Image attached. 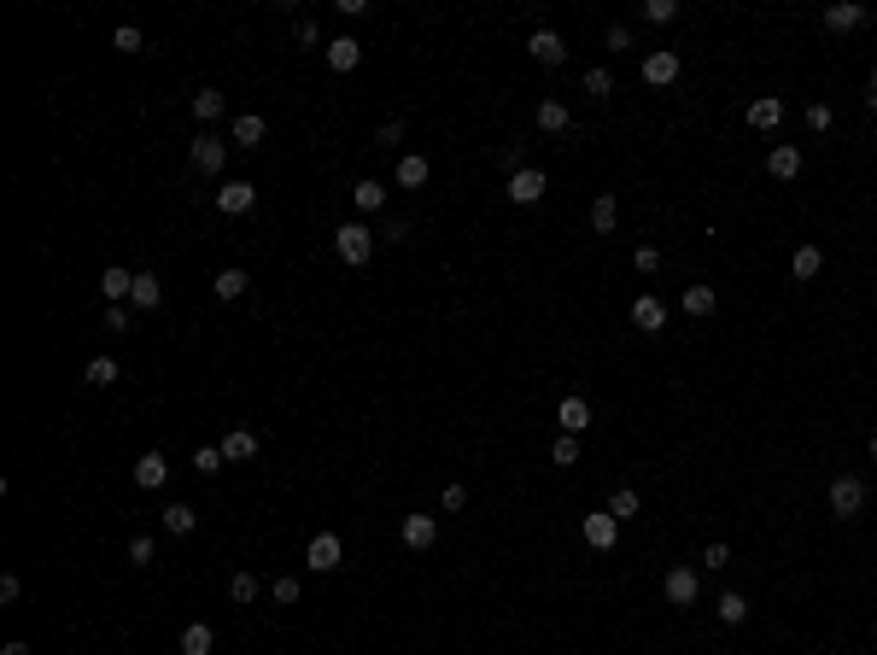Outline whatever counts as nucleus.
Returning a JSON list of instances; mask_svg holds the SVG:
<instances>
[{"mask_svg":"<svg viewBox=\"0 0 877 655\" xmlns=\"http://www.w3.org/2000/svg\"><path fill=\"white\" fill-rule=\"evenodd\" d=\"M375 228H369V223H346V228H334V252H339V264H351V269H357V264H369V258H375Z\"/></svg>","mask_w":877,"mask_h":655,"instance_id":"f257e3e1","label":"nucleus"},{"mask_svg":"<svg viewBox=\"0 0 877 655\" xmlns=\"http://www.w3.org/2000/svg\"><path fill=\"white\" fill-rule=\"evenodd\" d=\"M860 503H865L860 475H836V480H831V515H836V521H854V515H860Z\"/></svg>","mask_w":877,"mask_h":655,"instance_id":"f03ea898","label":"nucleus"},{"mask_svg":"<svg viewBox=\"0 0 877 655\" xmlns=\"http://www.w3.org/2000/svg\"><path fill=\"white\" fill-rule=\"evenodd\" d=\"M544 188H550V176H544V170H532V164H527V170H515V176L503 181V194L515 199V205H538Z\"/></svg>","mask_w":877,"mask_h":655,"instance_id":"7ed1b4c3","label":"nucleus"},{"mask_svg":"<svg viewBox=\"0 0 877 655\" xmlns=\"http://www.w3.org/2000/svg\"><path fill=\"white\" fill-rule=\"evenodd\" d=\"M661 591H667V603H673V609H690V603L702 597V579H697V568H667Z\"/></svg>","mask_w":877,"mask_h":655,"instance_id":"20e7f679","label":"nucleus"},{"mask_svg":"<svg viewBox=\"0 0 877 655\" xmlns=\"http://www.w3.org/2000/svg\"><path fill=\"white\" fill-rule=\"evenodd\" d=\"M305 562L316 573H334L339 562H346V544H339V532H316V539H310V550H305Z\"/></svg>","mask_w":877,"mask_h":655,"instance_id":"39448f33","label":"nucleus"},{"mask_svg":"<svg viewBox=\"0 0 877 655\" xmlns=\"http://www.w3.org/2000/svg\"><path fill=\"white\" fill-rule=\"evenodd\" d=\"M251 205H258V188H251V181H223V188H217V211H223V217H246Z\"/></svg>","mask_w":877,"mask_h":655,"instance_id":"423d86ee","label":"nucleus"},{"mask_svg":"<svg viewBox=\"0 0 877 655\" xmlns=\"http://www.w3.org/2000/svg\"><path fill=\"white\" fill-rule=\"evenodd\" d=\"M228 164V140L223 135H199L194 140V170H205V176H223Z\"/></svg>","mask_w":877,"mask_h":655,"instance_id":"0eeeda50","label":"nucleus"},{"mask_svg":"<svg viewBox=\"0 0 877 655\" xmlns=\"http://www.w3.org/2000/svg\"><path fill=\"white\" fill-rule=\"evenodd\" d=\"M579 532H585V544H591V550H614V539H620V521H614L609 509H597V515L579 521Z\"/></svg>","mask_w":877,"mask_h":655,"instance_id":"6e6552de","label":"nucleus"},{"mask_svg":"<svg viewBox=\"0 0 877 655\" xmlns=\"http://www.w3.org/2000/svg\"><path fill=\"white\" fill-rule=\"evenodd\" d=\"M632 322H638L643 334H661V328H667V305H661L655 293H638L632 299Z\"/></svg>","mask_w":877,"mask_h":655,"instance_id":"1a4fd4ad","label":"nucleus"},{"mask_svg":"<svg viewBox=\"0 0 877 655\" xmlns=\"http://www.w3.org/2000/svg\"><path fill=\"white\" fill-rule=\"evenodd\" d=\"M673 76H679V53L673 47H655L650 59H643V83H655V88H667Z\"/></svg>","mask_w":877,"mask_h":655,"instance_id":"9d476101","label":"nucleus"},{"mask_svg":"<svg viewBox=\"0 0 877 655\" xmlns=\"http://www.w3.org/2000/svg\"><path fill=\"white\" fill-rule=\"evenodd\" d=\"M217 451H223V462H251V457H258V433H251V427H228Z\"/></svg>","mask_w":877,"mask_h":655,"instance_id":"9b49d317","label":"nucleus"},{"mask_svg":"<svg viewBox=\"0 0 877 655\" xmlns=\"http://www.w3.org/2000/svg\"><path fill=\"white\" fill-rule=\"evenodd\" d=\"M527 53L538 59V65H562L568 59V42H562L556 29H532V42H527Z\"/></svg>","mask_w":877,"mask_h":655,"instance_id":"f8f14e48","label":"nucleus"},{"mask_svg":"<svg viewBox=\"0 0 877 655\" xmlns=\"http://www.w3.org/2000/svg\"><path fill=\"white\" fill-rule=\"evenodd\" d=\"M398 539H404L410 550H433V539H439V521H433V515H404Z\"/></svg>","mask_w":877,"mask_h":655,"instance_id":"ddd939ff","label":"nucleus"},{"mask_svg":"<svg viewBox=\"0 0 877 655\" xmlns=\"http://www.w3.org/2000/svg\"><path fill=\"white\" fill-rule=\"evenodd\" d=\"M170 480V462H164V451H147V457L135 462V486L140 491H158Z\"/></svg>","mask_w":877,"mask_h":655,"instance_id":"4468645a","label":"nucleus"},{"mask_svg":"<svg viewBox=\"0 0 877 655\" xmlns=\"http://www.w3.org/2000/svg\"><path fill=\"white\" fill-rule=\"evenodd\" d=\"M766 170H772L778 181H795V176H801V147H790V140L772 147V153H766Z\"/></svg>","mask_w":877,"mask_h":655,"instance_id":"2eb2a0df","label":"nucleus"},{"mask_svg":"<svg viewBox=\"0 0 877 655\" xmlns=\"http://www.w3.org/2000/svg\"><path fill=\"white\" fill-rule=\"evenodd\" d=\"M556 421H562V433H573V439H579V433L591 427V404H585V398H562V404H556Z\"/></svg>","mask_w":877,"mask_h":655,"instance_id":"dca6fc26","label":"nucleus"},{"mask_svg":"<svg viewBox=\"0 0 877 655\" xmlns=\"http://www.w3.org/2000/svg\"><path fill=\"white\" fill-rule=\"evenodd\" d=\"M865 24V6H854V0H836V6H825V29H860Z\"/></svg>","mask_w":877,"mask_h":655,"instance_id":"f3484780","label":"nucleus"},{"mask_svg":"<svg viewBox=\"0 0 877 655\" xmlns=\"http://www.w3.org/2000/svg\"><path fill=\"white\" fill-rule=\"evenodd\" d=\"M228 140H235V147H246V153H251V147H264V117H258V112H240L235 129H228Z\"/></svg>","mask_w":877,"mask_h":655,"instance_id":"a211bd4d","label":"nucleus"},{"mask_svg":"<svg viewBox=\"0 0 877 655\" xmlns=\"http://www.w3.org/2000/svg\"><path fill=\"white\" fill-rule=\"evenodd\" d=\"M778 124H784V100L778 94H761L749 106V129H778Z\"/></svg>","mask_w":877,"mask_h":655,"instance_id":"6ab92c4d","label":"nucleus"},{"mask_svg":"<svg viewBox=\"0 0 877 655\" xmlns=\"http://www.w3.org/2000/svg\"><path fill=\"white\" fill-rule=\"evenodd\" d=\"M714 305H720V293H714L708 281H690V287H684V316H714Z\"/></svg>","mask_w":877,"mask_h":655,"instance_id":"aec40b11","label":"nucleus"},{"mask_svg":"<svg viewBox=\"0 0 877 655\" xmlns=\"http://www.w3.org/2000/svg\"><path fill=\"white\" fill-rule=\"evenodd\" d=\"M194 509H187V503H170V509H158V527L170 532V539H187V532H194Z\"/></svg>","mask_w":877,"mask_h":655,"instance_id":"412c9836","label":"nucleus"},{"mask_svg":"<svg viewBox=\"0 0 877 655\" xmlns=\"http://www.w3.org/2000/svg\"><path fill=\"white\" fill-rule=\"evenodd\" d=\"M328 65H334V70H357V65H363V42H357V36H339V42H328Z\"/></svg>","mask_w":877,"mask_h":655,"instance_id":"4be33fe9","label":"nucleus"},{"mask_svg":"<svg viewBox=\"0 0 877 655\" xmlns=\"http://www.w3.org/2000/svg\"><path fill=\"white\" fill-rule=\"evenodd\" d=\"M100 293L112 299V305H124V299L135 293V276H129L124 264H112V269H106V276H100Z\"/></svg>","mask_w":877,"mask_h":655,"instance_id":"5701e85b","label":"nucleus"},{"mask_svg":"<svg viewBox=\"0 0 877 655\" xmlns=\"http://www.w3.org/2000/svg\"><path fill=\"white\" fill-rule=\"evenodd\" d=\"M614 223H620V199L597 194V199H591V228H597V235H614Z\"/></svg>","mask_w":877,"mask_h":655,"instance_id":"b1692460","label":"nucleus"},{"mask_svg":"<svg viewBox=\"0 0 877 655\" xmlns=\"http://www.w3.org/2000/svg\"><path fill=\"white\" fill-rule=\"evenodd\" d=\"M129 305H135V310H158V305H164V287H158V276H147V269H140V276H135V293H129Z\"/></svg>","mask_w":877,"mask_h":655,"instance_id":"393cba45","label":"nucleus"},{"mask_svg":"<svg viewBox=\"0 0 877 655\" xmlns=\"http://www.w3.org/2000/svg\"><path fill=\"white\" fill-rule=\"evenodd\" d=\"M427 176H433V164L421 153H404L398 158V188H427Z\"/></svg>","mask_w":877,"mask_h":655,"instance_id":"a878e982","label":"nucleus"},{"mask_svg":"<svg viewBox=\"0 0 877 655\" xmlns=\"http://www.w3.org/2000/svg\"><path fill=\"white\" fill-rule=\"evenodd\" d=\"M351 205H357L363 217H369V211H387V188H380V181H369V176H363L357 188H351Z\"/></svg>","mask_w":877,"mask_h":655,"instance_id":"bb28decb","label":"nucleus"},{"mask_svg":"<svg viewBox=\"0 0 877 655\" xmlns=\"http://www.w3.org/2000/svg\"><path fill=\"white\" fill-rule=\"evenodd\" d=\"M532 117H538V129H544V135H562V129L573 124V112H568V106H562V100H544V106H538V112H532Z\"/></svg>","mask_w":877,"mask_h":655,"instance_id":"cd10ccee","label":"nucleus"},{"mask_svg":"<svg viewBox=\"0 0 877 655\" xmlns=\"http://www.w3.org/2000/svg\"><path fill=\"white\" fill-rule=\"evenodd\" d=\"M819 269H825V252L819 246H795V258H790V276L795 281H813Z\"/></svg>","mask_w":877,"mask_h":655,"instance_id":"c85d7f7f","label":"nucleus"},{"mask_svg":"<svg viewBox=\"0 0 877 655\" xmlns=\"http://www.w3.org/2000/svg\"><path fill=\"white\" fill-rule=\"evenodd\" d=\"M211 650H217V632L205 620H194V627L181 632V655H211Z\"/></svg>","mask_w":877,"mask_h":655,"instance_id":"c756f323","label":"nucleus"},{"mask_svg":"<svg viewBox=\"0 0 877 655\" xmlns=\"http://www.w3.org/2000/svg\"><path fill=\"white\" fill-rule=\"evenodd\" d=\"M246 269H217V281H211V293H217V299H240V293H246Z\"/></svg>","mask_w":877,"mask_h":655,"instance_id":"7c9ffc66","label":"nucleus"},{"mask_svg":"<svg viewBox=\"0 0 877 655\" xmlns=\"http://www.w3.org/2000/svg\"><path fill=\"white\" fill-rule=\"evenodd\" d=\"M117 375H124V369H117V357H88V369H83L88 387H112Z\"/></svg>","mask_w":877,"mask_h":655,"instance_id":"2f4dec72","label":"nucleus"},{"mask_svg":"<svg viewBox=\"0 0 877 655\" xmlns=\"http://www.w3.org/2000/svg\"><path fill=\"white\" fill-rule=\"evenodd\" d=\"M194 117L199 124H217V117H223V94H217V88H199L194 94Z\"/></svg>","mask_w":877,"mask_h":655,"instance_id":"473e14b6","label":"nucleus"},{"mask_svg":"<svg viewBox=\"0 0 877 655\" xmlns=\"http://www.w3.org/2000/svg\"><path fill=\"white\" fill-rule=\"evenodd\" d=\"M638 509H643V498H638V491H632V486H620V491H614V498H609V515H614V521H632V515H638Z\"/></svg>","mask_w":877,"mask_h":655,"instance_id":"72a5a7b5","label":"nucleus"},{"mask_svg":"<svg viewBox=\"0 0 877 655\" xmlns=\"http://www.w3.org/2000/svg\"><path fill=\"white\" fill-rule=\"evenodd\" d=\"M720 620H725V627H743V620H749V603H743V591H725V597H720Z\"/></svg>","mask_w":877,"mask_h":655,"instance_id":"f704fd0d","label":"nucleus"},{"mask_svg":"<svg viewBox=\"0 0 877 655\" xmlns=\"http://www.w3.org/2000/svg\"><path fill=\"white\" fill-rule=\"evenodd\" d=\"M585 94H591V100H609L614 94V76L602 65H591V70H585Z\"/></svg>","mask_w":877,"mask_h":655,"instance_id":"c9c22d12","label":"nucleus"},{"mask_svg":"<svg viewBox=\"0 0 877 655\" xmlns=\"http://www.w3.org/2000/svg\"><path fill=\"white\" fill-rule=\"evenodd\" d=\"M112 47H117V53H140V47H147V36H140L135 24H117V29H112Z\"/></svg>","mask_w":877,"mask_h":655,"instance_id":"e433bc0d","label":"nucleus"},{"mask_svg":"<svg viewBox=\"0 0 877 655\" xmlns=\"http://www.w3.org/2000/svg\"><path fill=\"white\" fill-rule=\"evenodd\" d=\"M550 462H556V468H573V462H579V439H573V433H562L556 445H550Z\"/></svg>","mask_w":877,"mask_h":655,"instance_id":"4c0bfd02","label":"nucleus"},{"mask_svg":"<svg viewBox=\"0 0 877 655\" xmlns=\"http://www.w3.org/2000/svg\"><path fill=\"white\" fill-rule=\"evenodd\" d=\"M217 468H223V451H217V445H199L194 451V475H217Z\"/></svg>","mask_w":877,"mask_h":655,"instance_id":"58836bf2","label":"nucleus"},{"mask_svg":"<svg viewBox=\"0 0 877 655\" xmlns=\"http://www.w3.org/2000/svg\"><path fill=\"white\" fill-rule=\"evenodd\" d=\"M228 597L251 603V597H258V573H235V579H228Z\"/></svg>","mask_w":877,"mask_h":655,"instance_id":"ea45409f","label":"nucleus"},{"mask_svg":"<svg viewBox=\"0 0 877 655\" xmlns=\"http://www.w3.org/2000/svg\"><path fill=\"white\" fill-rule=\"evenodd\" d=\"M375 235H380V240H392V246H404V240H410V223H404V217H387Z\"/></svg>","mask_w":877,"mask_h":655,"instance_id":"a19ab883","label":"nucleus"},{"mask_svg":"<svg viewBox=\"0 0 877 655\" xmlns=\"http://www.w3.org/2000/svg\"><path fill=\"white\" fill-rule=\"evenodd\" d=\"M632 264H638V276H655V269H661V246H638Z\"/></svg>","mask_w":877,"mask_h":655,"instance_id":"79ce46f5","label":"nucleus"},{"mask_svg":"<svg viewBox=\"0 0 877 655\" xmlns=\"http://www.w3.org/2000/svg\"><path fill=\"white\" fill-rule=\"evenodd\" d=\"M269 597H275V603H299V579H292V573L269 579Z\"/></svg>","mask_w":877,"mask_h":655,"instance_id":"37998d69","label":"nucleus"},{"mask_svg":"<svg viewBox=\"0 0 877 655\" xmlns=\"http://www.w3.org/2000/svg\"><path fill=\"white\" fill-rule=\"evenodd\" d=\"M643 18H650V24H673V18H679V6H673V0H650V6H643Z\"/></svg>","mask_w":877,"mask_h":655,"instance_id":"c03bdc74","label":"nucleus"},{"mask_svg":"<svg viewBox=\"0 0 877 655\" xmlns=\"http://www.w3.org/2000/svg\"><path fill=\"white\" fill-rule=\"evenodd\" d=\"M725 562H731V544H708V550H702V568H714V573H720Z\"/></svg>","mask_w":877,"mask_h":655,"instance_id":"a18cd8bd","label":"nucleus"},{"mask_svg":"<svg viewBox=\"0 0 877 655\" xmlns=\"http://www.w3.org/2000/svg\"><path fill=\"white\" fill-rule=\"evenodd\" d=\"M439 503H445V509H450V515H457V509H462V503H468V486H457V480H450V486H445V491H439Z\"/></svg>","mask_w":877,"mask_h":655,"instance_id":"49530a36","label":"nucleus"},{"mask_svg":"<svg viewBox=\"0 0 877 655\" xmlns=\"http://www.w3.org/2000/svg\"><path fill=\"white\" fill-rule=\"evenodd\" d=\"M808 129H819V135L831 129V106H825V100H813V106H808Z\"/></svg>","mask_w":877,"mask_h":655,"instance_id":"de8ad7c7","label":"nucleus"},{"mask_svg":"<svg viewBox=\"0 0 877 655\" xmlns=\"http://www.w3.org/2000/svg\"><path fill=\"white\" fill-rule=\"evenodd\" d=\"M129 562L147 568V562H153V539H129Z\"/></svg>","mask_w":877,"mask_h":655,"instance_id":"09e8293b","label":"nucleus"},{"mask_svg":"<svg viewBox=\"0 0 877 655\" xmlns=\"http://www.w3.org/2000/svg\"><path fill=\"white\" fill-rule=\"evenodd\" d=\"M106 334H129V310H124V305L106 310Z\"/></svg>","mask_w":877,"mask_h":655,"instance_id":"8fccbe9b","label":"nucleus"},{"mask_svg":"<svg viewBox=\"0 0 877 655\" xmlns=\"http://www.w3.org/2000/svg\"><path fill=\"white\" fill-rule=\"evenodd\" d=\"M609 47H614V53H626V47H632V29L614 24V29H609Z\"/></svg>","mask_w":877,"mask_h":655,"instance_id":"3c124183","label":"nucleus"},{"mask_svg":"<svg viewBox=\"0 0 877 655\" xmlns=\"http://www.w3.org/2000/svg\"><path fill=\"white\" fill-rule=\"evenodd\" d=\"M503 170H509V176H515V170H527V153H521V147H503Z\"/></svg>","mask_w":877,"mask_h":655,"instance_id":"603ef678","label":"nucleus"},{"mask_svg":"<svg viewBox=\"0 0 877 655\" xmlns=\"http://www.w3.org/2000/svg\"><path fill=\"white\" fill-rule=\"evenodd\" d=\"M392 140H404V124H398V117H387V124H380V147H392Z\"/></svg>","mask_w":877,"mask_h":655,"instance_id":"864d4df0","label":"nucleus"},{"mask_svg":"<svg viewBox=\"0 0 877 655\" xmlns=\"http://www.w3.org/2000/svg\"><path fill=\"white\" fill-rule=\"evenodd\" d=\"M18 591H24L18 586V573H6V579H0V603H18Z\"/></svg>","mask_w":877,"mask_h":655,"instance_id":"5fc2aeb1","label":"nucleus"},{"mask_svg":"<svg viewBox=\"0 0 877 655\" xmlns=\"http://www.w3.org/2000/svg\"><path fill=\"white\" fill-rule=\"evenodd\" d=\"M0 655H29V643H18V638H12V643H6V650H0Z\"/></svg>","mask_w":877,"mask_h":655,"instance_id":"6e6d98bb","label":"nucleus"},{"mask_svg":"<svg viewBox=\"0 0 877 655\" xmlns=\"http://www.w3.org/2000/svg\"><path fill=\"white\" fill-rule=\"evenodd\" d=\"M865 106H872V112H877V70H872V94H865Z\"/></svg>","mask_w":877,"mask_h":655,"instance_id":"4d7b16f0","label":"nucleus"},{"mask_svg":"<svg viewBox=\"0 0 877 655\" xmlns=\"http://www.w3.org/2000/svg\"><path fill=\"white\" fill-rule=\"evenodd\" d=\"M872 462H877V439H872Z\"/></svg>","mask_w":877,"mask_h":655,"instance_id":"13d9d810","label":"nucleus"}]
</instances>
